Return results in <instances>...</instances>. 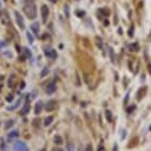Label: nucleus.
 Returning a JSON list of instances; mask_svg holds the SVG:
<instances>
[{
  "label": "nucleus",
  "mask_w": 151,
  "mask_h": 151,
  "mask_svg": "<svg viewBox=\"0 0 151 151\" xmlns=\"http://www.w3.org/2000/svg\"><path fill=\"white\" fill-rule=\"evenodd\" d=\"M24 12H25V14L30 19H34L37 17V7H36V5H34L33 3L25 5V6H24Z\"/></svg>",
  "instance_id": "1"
},
{
  "label": "nucleus",
  "mask_w": 151,
  "mask_h": 151,
  "mask_svg": "<svg viewBox=\"0 0 151 151\" xmlns=\"http://www.w3.org/2000/svg\"><path fill=\"white\" fill-rule=\"evenodd\" d=\"M44 52H45V56L49 57V58H51V59L57 58V52L54 51L52 47H45V49H44Z\"/></svg>",
  "instance_id": "2"
},
{
  "label": "nucleus",
  "mask_w": 151,
  "mask_h": 151,
  "mask_svg": "<svg viewBox=\"0 0 151 151\" xmlns=\"http://www.w3.org/2000/svg\"><path fill=\"white\" fill-rule=\"evenodd\" d=\"M14 150L16 151H27L28 148L26 145V143H24V142H17L14 144Z\"/></svg>",
  "instance_id": "3"
},
{
  "label": "nucleus",
  "mask_w": 151,
  "mask_h": 151,
  "mask_svg": "<svg viewBox=\"0 0 151 151\" xmlns=\"http://www.w3.org/2000/svg\"><path fill=\"white\" fill-rule=\"evenodd\" d=\"M41 17H43V21H44V23H46L47 17H49V7H47L46 5L41 6Z\"/></svg>",
  "instance_id": "4"
},
{
  "label": "nucleus",
  "mask_w": 151,
  "mask_h": 151,
  "mask_svg": "<svg viewBox=\"0 0 151 151\" xmlns=\"http://www.w3.org/2000/svg\"><path fill=\"white\" fill-rule=\"evenodd\" d=\"M14 16H16V19H17V23H18V25L20 26L21 30H24V28H25V24H24L23 17L19 14V12H14Z\"/></svg>",
  "instance_id": "5"
},
{
  "label": "nucleus",
  "mask_w": 151,
  "mask_h": 151,
  "mask_svg": "<svg viewBox=\"0 0 151 151\" xmlns=\"http://www.w3.org/2000/svg\"><path fill=\"white\" fill-rule=\"evenodd\" d=\"M56 105H57V102H56V100H50V102L46 104V110H47V111L54 110V109H56Z\"/></svg>",
  "instance_id": "6"
},
{
  "label": "nucleus",
  "mask_w": 151,
  "mask_h": 151,
  "mask_svg": "<svg viewBox=\"0 0 151 151\" xmlns=\"http://www.w3.org/2000/svg\"><path fill=\"white\" fill-rule=\"evenodd\" d=\"M56 84L54 83H51L50 85H47V87H46V92L49 93V95H51V93H53L54 91H56Z\"/></svg>",
  "instance_id": "7"
},
{
  "label": "nucleus",
  "mask_w": 151,
  "mask_h": 151,
  "mask_svg": "<svg viewBox=\"0 0 151 151\" xmlns=\"http://www.w3.org/2000/svg\"><path fill=\"white\" fill-rule=\"evenodd\" d=\"M31 28H32V31H33V33L36 34V36H39V24L38 23L32 24Z\"/></svg>",
  "instance_id": "8"
},
{
  "label": "nucleus",
  "mask_w": 151,
  "mask_h": 151,
  "mask_svg": "<svg viewBox=\"0 0 151 151\" xmlns=\"http://www.w3.org/2000/svg\"><path fill=\"white\" fill-rule=\"evenodd\" d=\"M41 110H43V103L38 102L36 105V115H39V113L41 112Z\"/></svg>",
  "instance_id": "9"
},
{
  "label": "nucleus",
  "mask_w": 151,
  "mask_h": 151,
  "mask_svg": "<svg viewBox=\"0 0 151 151\" xmlns=\"http://www.w3.org/2000/svg\"><path fill=\"white\" fill-rule=\"evenodd\" d=\"M112 113H111V111H109V110H106L105 111V116H106V118H108V120L109 122H112Z\"/></svg>",
  "instance_id": "10"
},
{
  "label": "nucleus",
  "mask_w": 151,
  "mask_h": 151,
  "mask_svg": "<svg viewBox=\"0 0 151 151\" xmlns=\"http://www.w3.org/2000/svg\"><path fill=\"white\" fill-rule=\"evenodd\" d=\"M28 110H30V105L26 104V106L23 109V110H21V113H23V115H26V113L28 112Z\"/></svg>",
  "instance_id": "11"
},
{
  "label": "nucleus",
  "mask_w": 151,
  "mask_h": 151,
  "mask_svg": "<svg viewBox=\"0 0 151 151\" xmlns=\"http://www.w3.org/2000/svg\"><path fill=\"white\" fill-rule=\"evenodd\" d=\"M52 120H53V117H49V118H46V119H45V125L49 126L50 124L52 123Z\"/></svg>",
  "instance_id": "12"
},
{
  "label": "nucleus",
  "mask_w": 151,
  "mask_h": 151,
  "mask_svg": "<svg viewBox=\"0 0 151 151\" xmlns=\"http://www.w3.org/2000/svg\"><path fill=\"white\" fill-rule=\"evenodd\" d=\"M47 73H49V69L46 67V69H44L43 71H41V74H40V76H41V77H45V76H46Z\"/></svg>",
  "instance_id": "13"
},
{
  "label": "nucleus",
  "mask_w": 151,
  "mask_h": 151,
  "mask_svg": "<svg viewBox=\"0 0 151 151\" xmlns=\"http://www.w3.org/2000/svg\"><path fill=\"white\" fill-rule=\"evenodd\" d=\"M54 142H56V144H62V138L57 136L56 138H54Z\"/></svg>",
  "instance_id": "14"
},
{
  "label": "nucleus",
  "mask_w": 151,
  "mask_h": 151,
  "mask_svg": "<svg viewBox=\"0 0 151 151\" xmlns=\"http://www.w3.org/2000/svg\"><path fill=\"white\" fill-rule=\"evenodd\" d=\"M27 38H28V41H30V44H32V43H33V40H34V39H33V37H32L30 33H27Z\"/></svg>",
  "instance_id": "15"
},
{
  "label": "nucleus",
  "mask_w": 151,
  "mask_h": 151,
  "mask_svg": "<svg viewBox=\"0 0 151 151\" xmlns=\"http://www.w3.org/2000/svg\"><path fill=\"white\" fill-rule=\"evenodd\" d=\"M13 125V120H8V122H7V124H6V125H5V128L6 129H8V128H10V126H12Z\"/></svg>",
  "instance_id": "16"
},
{
  "label": "nucleus",
  "mask_w": 151,
  "mask_h": 151,
  "mask_svg": "<svg viewBox=\"0 0 151 151\" xmlns=\"http://www.w3.org/2000/svg\"><path fill=\"white\" fill-rule=\"evenodd\" d=\"M17 136H18V131H13L10 133V137H17Z\"/></svg>",
  "instance_id": "17"
},
{
  "label": "nucleus",
  "mask_w": 151,
  "mask_h": 151,
  "mask_svg": "<svg viewBox=\"0 0 151 151\" xmlns=\"http://www.w3.org/2000/svg\"><path fill=\"white\" fill-rule=\"evenodd\" d=\"M25 52H26V54H27V57H30V58H31V57H32V53H31L30 51H28V49H26V47H25Z\"/></svg>",
  "instance_id": "18"
},
{
  "label": "nucleus",
  "mask_w": 151,
  "mask_h": 151,
  "mask_svg": "<svg viewBox=\"0 0 151 151\" xmlns=\"http://www.w3.org/2000/svg\"><path fill=\"white\" fill-rule=\"evenodd\" d=\"M69 151H74V146L72 145V144H70V145H69Z\"/></svg>",
  "instance_id": "19"
},
{
  "label": "nucleus",
  "mask_w": 151,
  "mask_h": 151,
  "mask_svg": "<svg viewBox=\"0 0 151 151\" xmlns=\"http://www.w3.org/2000/svg\"><path fill=\"white\" fill-rule=\"evenodd\" d=\"M132 34H133V27H131V28H130V31H129V36L132 37Z\"/></svg>",
  "instance_id": "20"
},
{
  "label": "nucleus",
  "mask_w": 151,
  "mask_h": 151,
  "mask_svg": "<svg viewBox=\"0 0 151 151\" xmlns=\"http://www.w3.org/2000/svg\"><path fill=\"white\" fill-rule=\"evenodd\" d=\"M132 110H135V106H132V108H130V109H129V110H128V112H131V111H132Z\"/></svg>",
  "instance_id": "21"
},
{
  "label": "nucleus",
  "mask_w": 151,
  "mask_h": 151,
  "mask_svg": "<svg viewBox=\"0 0 151 151\" xmlns=\"http://www.w3.org/2000/svg\"><path fill=\"white\" fill-rule=\"evenodd\" d=\"M125 136H126V132H125V131H124V132H123V135H122V138H125Z\"/></svg>",
  "instance_id": "22"
},
{
  "label": "nucleus",
  "mask_w": 151,
  "mask_h": 151,
  "mask_svg": "<svg viewBox=\"0 0 151 151\" xmlns=\"http://www.w3.org/2000/svg\"><path fill=\"white\" fill-rule=\"evenodd\" d=\"M117 150H118V146L115 145V148H113V151H117Z\"/></svg>",
  "instance_id": "23"
},
{
  "label": "nucleus",
  "mask_w": 151,
  "mask_h": 151,
  "mask_svg": "<svg viewBox=\"0 0 151 151\" xmlns=\"http://www.w3.org/2000/svg\"><path fill=\"white\" fill-rule=\"evenodd\" d=\"M12 99H13L12 96H11V97H7V100H12Z\"/></svg>",
  "instance_id": "24"
},
{
  "label": "nucleus",
  "mask_w": 151,
  "mask_h": 151,
  "mask_svg": "<svg viewBox=\"0 0 151 151\" xmlns=\"http://www.w3.org/2000/svg\"><path fill=\"white\" fill-rule=\"evenodd\" d=\"M53 151H62V150H60V149H54Z\"/></svg>",
  "instance_id": "25"
},
{
  "label": "nucleus",
  "mask_w": 151,
  "mask_h": 151,
  "mask_svg": "<svg viewBox=\"0 0 151 151\" xmlns=\"http://www.w3.org/2000/svg\"><path fill=\"white\" fill-rule=\"evenodd\" d=\"M52 3H57V0H51Z\"/></svg>",
  "instance_id": "26"
},
{
  "label": "nucleus",
  "mask_w": 151,
  "mask_h": 151,
  "mask_svg": "<svg viewBox=\"0 0 151 151\" xmlns=\"http://www.w3.org/2000/svg\"><path fill=\"white\" fill-rule=\"evenodd\" d=\"M150 129H151V128H150Z\"/></svg>",
  "instance_id": "27"
}]
</instances>
